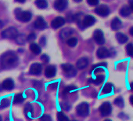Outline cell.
<instances>
[{
	"instance_id": "obj_1",
	"label": "cell",
	"mask_w": 133,
	"mask_h": 121,
	"mask_svg": "<svg viewBox=\"0 0 133 121\" xmlns=\"http://www.w3.org/2000/svg\"><path fill=\"white\" fill-rule=\"evenodd\" d=\"M18 64V57L14 51H7L0 56V67L3 69L14 68Z\"/></svg>"
},
{
	"instance_id": "obj_2",
	"label": "cell",
	"mask_w": 133,
	"mask_h": 121,
	"mask_svg": "<svg viewBox=\"0 0 133 121\" xmlns=\"http://www.w3.org/2000/svg\"><path fill=\"white\" fill-rule=\"evenodd\" d=\"M15 15L18 21L22 22H28L32 17V14L29 11H22L21 9L15 10Z\"/></svg>"
},
{
	"instance_id": "obj_3",
	"label": "cell",
	"mask_w": 133,
	"mask_h": 121,
	"mask_svg": "<svg viewBox=\"0 0 133 121\" xmlns=\"http://www.w3.org/2000/svg\"><path fill=\"white\" fill-rule=\"evenodd\" d=\"M18 31L14 27H10L2 32V37L4 39H15L18 35Z\"/></svg>"
},
{
	"instance_id": "obj_4",
	"label": "cell",
	"mask_w": 133,
	"mask_h": 121,
	"mask_svg": "<svg viewBox=\"0 0 133 121\" xmlns=\"http://www.w3.org/2000/svg\"><path fill=\"white\" fill-rule=\"evenodd\" d=\"M62 69L63 70V72H65L66 76L68 77H73L75 76H76L77 74V71L76 69L71 65V64H63L61 65Z\"/></svg>"
},
{
	"instance_id": "obj_5",
	"label": "cell",
	"mask_w": 133,
	"mask_h": 121,
	"mask_svg": "<svg viewBox=\"0 0 133 121\" xmlns=\"http://www.w3.org/2000/svg\"><path fill=\"white\" fill-rule=\"evenodd\" d=\"M76 112L78 116H86L89 113V107L86 102L80 103L76 107Z\"/></svg>"
},
{
	"instance_id": "obj_6",
	"label": "cell",
	"mask_w": 133,
	"mask_h": 121,
	"mask_svg": "<svg viewBox=\"0 0 133 121\" xmlns=\"http://www.w3.org/2000/svg\"><path fill=\"white\" fill-rule=\"evenodd\" d=\"M95 22H96V19H95V17L93 16H92V15H86L83 18V20H82L81 28H85L90 27V26L93 25Z\"/></svg>"
},
{
	"instance_id": "obj_7",
	"label": "cell",
	"mask_w": 133,
	"mask_h": 121,
	"mask_svg": "<svg viewBox=\"0 0 133 121\" xmlns=\"http://www.w3.org/2000/svg\"><path fill=\"white\" fill-rule=\"evenodd\" d=\"M93 39L99 45H103L105 43V38L103 32L100 29H96L93 33Z\"/></svg>"
},
{
	"instance_id": "obj_8",
	"label": "cell",
	"mask_w": 133,
	"mask_h": 121,
	"mask_svg": "<svg viewBox=\"0 0 133 121\" xmlns=\"http://www.w3.org/2000/svg\"><path fill=\"white\" fill-rule=\"evenodd\" d=\"M99 112L103 116H109L112 112V106L110 102H104L99 107Z\"/></svg>"
},
{
	"instance_id": "obj_9",
	"label": "cell",
	"mask_w": 133,
	"mask_h": 121,
	"mask_svg": "<svg viewBox=\"0 0 133 121\" xmlns=\"http://www.w3.org/2000/svg\"><path fill=\"white\" fill-rule=\"evenodd\" d=\"M95 13L101 17H107L110 14V9L106 5H99L95 9Z\"/></svg>"
},
{
	"instance_id": "obj_10",
	"label": "cell",
	"mask_w": 133,
	"mask_h": 121,
	"mask_svg": "<svg viewBox=\"0 0 133 121\" xmlns=\"http://www.w3.org/2000/svg\"><path fill=\"white\" fill-rule=\"evenodd\" d=\"M68 0H56L54 2V8L56 10L61 12L68 7Z\"/></svg>"
},
{
	"instance_id": "obj_11",
	"label": "cell",
	"mask_w": 133,
	"mask_h": 121,
	"mask_svg": "<svg viewBox=\"0 0 133 121\" xmlns=\"http://www.w3.org/2000/svg\"><path fill=\"white\" fill-rule=\"evenodd\" d=\"M42 66L40 63H34L31 65L29 73L33 76H39L42 72Z\"/></svg>"
},
{
	"instance_id": "obj_12",
	"label": "cell",
	"mask_w": 133,
	"mask_h": 121,
	"mask_svg": "<svg viewBox=\"0 0 133 121\" xmlns=\"http://www.w3.org/2000/svg\"><path fill=\"white\" fill-rule=\"evenodd\" d=\"M34 27L38 30H44L47 28V24L43 17H38L34 22Z\"/></svg>"
},
{
	"instance_id": "obj_13",
	"label": "cell",
	"mask_w": 133,
	"mask_h": 121,
	"mask_svg": "<svg viewBox=\"0 0 133 121\" xmlns=\"http://www.w3.org/2000/svg\"><path fill=\"white\" fill-rule=\"evenodd\" d=\"M64 24H65V19L62 17H57L52 20L51 23V26L52 28L56 29V28L62 27Z\"/></svg>"
},
{
	"instance_id": "obj_14",
	"label": "cell",
	"mask_w": 133,
	"mask_h": 121,
	"mask_svg": "<svg viewBox=\"0 0 133 121\" xmlns=\"http://www.w3.org/2000/svg\"><path fill=\"white\" fill-rule=\"evenodd\" d=\"M96 55L99 59H104L110 56V51L106 47H100L98 49Z\"/></svg>"
},
{
	"instance_id": "obj_15",
	"label": "cell",
	"mask_w": 133,
	"mask_h": 121,
	"mask_svg": "<svg viewBox=\"0 0 133 121\" xmlns=\"http://www.w3.org/2000/svg\"><path fill=\"white\" fill-rule=\"evenodd\" d=\"M56 72V69L54 65H49L45 70V75L47 78H52L55 76Z\"/></svg>"
},
{
	"instance_id": "obj_16",
	"label": "cell",
	"mask_w": 133,
	"mask_h": 121,
	"mask_svg": "<svg viewBox=\"0 0 133 121\" xmlns=\"http://www.w3.org/2000/svg\"><path fill=\"white\" fill-rule=\"evenodd\" d=\"M2 87H3V89H4L6 90H12L14 87V83L13 80H11V79L5 80L2 83Z\"/></svg>"
},
{
	"instance_id": "obj_17",
	"label": "cell",
	"mask_w": 133,
	"mask_h": 121,
	"mask_svg": "<svg viewBox=\"0 0 133 121\" xmlns=\"http://www.w3.org/2000/svg\"><path fill=\"white\" fill-rule=\"evenodd\" d=\"M73 32V30L71 28H63L60 31V33H59V37L62 40H65L68 37H70V35H71Z\"/></svg>"
},
{
	"instance_id": "obj_18",
	"label": "cell",
	"mask_w": 133,
	"mask_h": 121,
	"mask_svg": "<svg viewBox=\"0 0 133 121\" xmlns=\"http://www.w3.org/2000/svg\"><path fill=\"white\" fill-rule=\"evenodd\" d=\"M88 65H89V59L87 57H82L77 62L76 67L78 69H84L88 66Z\"/></svg>"
},
{
	"instance_id": "obj_19",
	"label": "cell",
	"mask_w": 133,
	"mask_h": 121,
	"mask_svg": "<svg viewBox=\"0 0 133 121\" xmlns=\"http://www.w3.org/2000/svg\"><path fill=\"white\" fill-rule=\"evenodd\" d=\"M24 113L28 119H31L33 117V106L31 103L26 104L24 107Z\"/></svg>"
},
{
	"instance_id": "obj_20",
	"label": "cell",
	"mask_w": 133,
	"mask_h": 121,
	"mask_svg": "<svg viewBox=\"0 0 133 121\" xmlns=\"http://www.w3.org/2000/svg\"><path fill=\"white\" fill-rule=\"evenodd\" d=\"M122 23L118 17H114L111 21V28L114 31L119 30L121 28Z\"/></svg>"
},
{
	"instance_id": "obj_21",
	"label": "cell",
	"mask_w": 133,
	"mask_h": 121,
	"mask_svg": "<svg viewBox=\"0 0 133 121\" xmlns=\"http://www.w3.org/2000/svg\"><path fill=\"white\" fill-rule=\"evenodd\" d=\"M116 39L121 44L125 43L128 41V36L126 35H124V33H122V32H117L116 34Z\"/></svg>"
},
{
	"instance_id": "obj_22",
	"label": "cell",
	"mask_w": 133,
	"mask_h": 121,
	"mask_svg": "<svg viewBox=\"0 0 133 121\" xmlns=\"http://www.w3.org/2000/svg\"><path fill=\"white\" fill-rule=\"evenodd\" d=\"M104 80H105V76H103V75H99V76H96V78L95 80L90 79L89 80V83H93L96 85H99V84H101L104 81Z\"/></svg>"
},
{
	"instance_id": "obj_23",
	"label": "cell",
	"mask_w": 133,
	"mask_h": 121,
	"mask_svg": "<svg viewBox=\"0 0 133 121\" xmlns=\"http://www.w3.org/2000/svg\"><path fill=\"white\" fill-rule=\"evenodd\" d=\"M35 5L39 9H45L48 7V2L47 0H36L35 1Z\"/></svg>"
},
{
	"instance_id": "obj_24",
	"label": "cell",
	"mask_w": 133,
	"mask_h": 121,
	"mask_svg": "<svg viewBox=\"0 0 133 121\" xmlns=\"http://www.w3.org/2000/svg\"><path fill=\"white\" fill-rule=\"evenodd\" d=\"M30 50L33 53H35V54H39L41 53V48H40V46L38 44L35 43H31V45H30Z\"/></svg>"
},
{
	"instance_id": "obj_25",
	"label": "cell",
	"mask_w": 133,
	"mask_h": 121,
	"mask_svg": "<svg viewBox=\"0 0 133 121\" xmlns=\"http://www.w3.org/2000/svg\"><path fill=\"white\" fill-rule=\"evenodd\" d=\"M120 14L123 17H128L131 14V9L128 6H124L121 8L120 10Z\"/></svg>"
},
{
	"instance_id": "obj_26",
	"label": "cell",
	"mask_w": 133,
	"mask_h": 121,
	"mask_svg": "<svg viewBox=\"0 0 133 121\" xmlns=\"http://www.w3.org/2000/svg\"><path fill=\"white\" fill-rule=\"evenodd\" d=\"M112 90H113V85L110 83H107L103 86V87L102 89V93L103 94H107L111 93Z\"/></svg>"
},
{
	"instance_id": "obj_27",
	"label": "cell",
	"mask_w": 133,
	"mask_h": 121,
	"mask_svg": "<svg viewBox=\"0 0 133 121\" xmlns=\"http://www.w3.org/2000/svg\"><path fill=\"white\" fill-rule=\"evenodd\" d=\"M24 100V98L23 96L22 93H18L17 94H15L14 98V104H19V103H22Z\"/></svg>"
},
{
	"instance_id": "obj_28",
	"label": "cell",
	"mask_w": 133,
	"mask_h": 121,
	"mask_svg": "<svg viewBox=\"0 0 133 121\" xmlns=\"http://www.w3.org/2000/svg\"><path fill=\"white\" fill-rule=\"evenodd\" d=\"M10 104V101L8 98H3L1 101H0V108L3 109L5 108H7Z\"/></svg>"
},
{
	"instance_id": "obj_29",
	"label": "cell",
	"mask_w": 133,
	"mask_h": 121,
	"mask_svg": "<svg viewBox=\"0 0 133 121\" xmlns=\"http://www.w3.org/2000/svg\"><path fill=\"white\" fill-rule=\"evenodd\" d=\"M15 39H16V42L21 45L24 44L26 42V37L24 36V34H18L17 36L15 38Z\"/></svg>"
},
{
	"instance_id": "obj_30",
	"label": "cell",
	"mask_w": 133,
	"mask_h": 121,
	"mask_svg": "<svg viewBox=\"0 0 133 121\" xmlns=\"http://www.w3.org/2000/svg\"><path fill=\"white\" fill-rule=\"evenodd\" d=\"M57 120L58 121H69V119L63 112L59 111L57 112Z\"/></svg>"
},
{
	"instance_id": "obj_31",
	"label": "cell",
	"mask_w": 133,
	"mask_h": 121,
	"mask_svg": "<svg viewBox=\"0 0 133 121\" xmlns=\"http://www.w3.org/2000/svg\"><path fill=\"white\" fill-rule=\"evenodd\" d=\"M66 43L71 47H75L78 43V39L75 37H71L66 40Z\"/></svg>"
},
{
	"instance_id": "obj_32",
	"label": "cell",
	"mask_w": 133,
	"mask_h": 121,
	"mask_svg": "<svg viewBox=\"0 0 133 121\" xmlns=\"http://www.w3.org/2000/svg\"><path fill=\"white\" fill-rule=\"evenodd\" d=\"M114 104L119 107V108H123L124 107V99L121 98V97H118L115 100H114Z\"/></svg>"
},
{
	"instance_id": "obj_33",
	"label": "cell",
	"mask_w": 133,
	"mask_h": 121,
	"mask_svg": "<svg viewBox=\"0 0 133 121\" xmlns=\"http://www.w3.org/2000/svg\"><path fill=\"white\" fill-rule=\"evenodd\" d=\"M126 52L128 56L131 57H133V44L132 43H128L126 46Z\"/></svg>"
},
{
	"instance_id": "obj_34",
	"label": "cell",
	"mask_w": 133,
	"mask_h": 121,
	"mask_svg": "<svg viewBox=\"0 0 133 121\" xmlns=\"http://www.w3.org/2000/svg\"><path fill=\"white\" fill-rule=\"evenodd\" d=\"M77 90V87L74 86V85H71V86H68L63 90V94H68V93H71L74 90Z\"/></svg>"
},
{
	"instance_id": "obj_35",
	"label": "cell",
	"mask_w": 133,
	"mask_h": 121,
	"mask_svg": "<svg viewBox=\"0 0 133 121\" xmlns=\"http://www.w3.org/2000/svg\"><path fill=\"white\" fill-rule=\"evenodd\" d=\"M40 121H52V118L50 117V116L44 114L40 117Z\"/></svg>"
},
{
	"instance_id": "obj_36",
	"label": "cell",
	"mask_w": 133,
	"mask_h": 121,
	"mask_svg": "<svg viewBox=\"0 0 133 121\" xmlns=\"http://www.w3.org/2000/svg\"><path fill=\"white\" fill-rule=\"evenodd\" d=\"M35 38H36L35 34L34 32H32V33H31V34H29V35H28L27 40H28V42H33V41L35 39Z\"/></svg>"
},
{
	"instance_id": "obj_37",
	"label": "cell",
	"mask_w": 133,
	"mask_h": 121,
	"mask_svg": "<svg viewBox=\"0 0 133 121\" xmlns=\"http://www.w3.org/2000/svg\"><path fill=\"white\" fill-rule=\"evenodd\" d=\"M87 3L90 6H97L99 3V0H87Z\"/></svg>"
},
{
	"instance_id": "obj_38",
	"label": "cell",
	"mask_w": 133,
	"mask_h": 121,
	"mask_svg": "<svg viewBox=\"0 0 133 121\" xmlns=\"http://www.w3.org/2000/svg\"><path fill=\"white\" fill-rule=\"evenodd\" d=\"M57 87H58V83H52L49 84V87H48V88L50 89V90H56Z\"/></svg>"
},
{
	"instance_id": "obj_39",
	"label": "cell",
	"mask_w": 133,
	"mask_h": 121,
	"mask_svg": "<svg viewBox=\"0 0 133 121\" xmlns=\"http://www.w3.org/2000/svg\"><path fill=\"white\" fill-rule=\"evenodd\" d=\"M33 85L34 87L36 88V89H38V88H41L42 87V84L40 81H37V80H35L33 81Z\"/></svg>"
},
{
	"instance_id": "obj_40",
	"label": "cell",
	"mask_w": 133,
	"mask_h": 121,
	"mask_svg": "<svg viewBox=\"0 0 133 121\" xmlns=\"http://www.w3.org/2000/svg\"><path fill=\"white\" fill-rule=\"evenodd\" d=\"M41 60H43L44 62L47 63V62H49V56H48L47 54H42V55L41 56Z\"/></svg>"
},
{
	"instance_id": "obj_41",
	"label": "cell",
	"mask_w": 133,
	"mask_h": 121,
	"mask_svg": "<svg viewBox=\"0 0 133 121\" xmlns=\"http://www.w3.org/2000/svg\"><path fill=\"white\" fill-rule=\"evenodd\" d=\"M39 43H40V45L42 46H45V44H46V39H45V36H42V37H41Z\"/></svg>"
},
{
	"instance_id": "obj_42",
	"label": "cell",
	"mask_w": 133,
	"mask_h": 121,
	"mask_svg": "<svg viewBox=\"0 0 133 121\" xmlns=\"http://www.w3.org/2000/svg\"><path fill=\"white\" fill-rule=\"evenodd\" d=\"M129 7L131 9V11L133 12V0H129Z\"/></svg>"
},
{
	"instance_id": "obj_43",
	"label": "cell",
	"mask_w": 133,
	"mask_h": 121,
	"mask_svg": "<svg viewBox=\"0 0 133 121\" xmlns=\"http://www.w3.org/2000/svg\"><path fill=\"white\" fill-rule=\"evenodd\" d=\"M16 1L18 3H25L26 0H16Z\"/></svg>"
},
{
	"instance_id": "obj_44",
	"label": "cell",
	"mask_w": 133,
	"mask_h": 121,
	"mask_svg": "<svg viewBox=\"0 0 133 121\" xmlns=\"http://www.w3.org/2000/svg\"><path fill=\"white\" fill-rule=\"evenodd\" d=\"M130 102H131V105H133V95H131V96L130 97Z\"/></svg>"
},
{
	"instance_id": "obj_45",
	"label": "cell",
	"mask_w": 133,
	"mask_h": 121,
	"mask_svg": "<svg viewBox=\"0 0 133 121\" xmlns=\"http://www.w3.org/2000/svg\"><path fill=\"white\" fill-rule=\"evenodd\" d=\"M129 32H130V34L133 36V27H131V28H130V31H129Z\"/></svg>"
},
{
	"instance_id": "obj_46",
	"label": "cell",
	"mask_w": 133,
	"mask_h": 121,
	"mask_svg": "<svg viewBox=\"0 0 133 121\" xmlns=\"http://www.w3.org/2000/svg\"><path fill=\"white\" fill-rule=\"evenodd\" d=\"M130 88H131V90L133 91V82L131 83V84H130Z\"/></svg>"
},
{
	"instance_id": "obj_47",
	"label": "cell",
	"mask_w": 133,
	"mask_h": 121,
	"mask_svg": "<svg viewBox=\"0 0 133 121\" xmlns=\"http://www.w3.org/2000/svg\"><path fill=\"white\" fill-rule=\"evenodd\" d=\"M3 26V21L0 20V28H2Z\"/></svg>"
},
{
	"instance_id": "obj_48",
	"label": "cell",
	"mask_w": 133,
	"mask_h": 121,
	"mask_svg": "<svg viewBox=\"0 0 133 121\" xmlns=\"http://www.w3.org/2000/svg\"><path fill=\"white\" fill-rule=\"evenodd\" d=\"M75 2H76V3H80V2H82V0H74Z\"/></svg>"
},
{
	"instance_id": "obj_49",
	"label": "cell",
	"mask_w": 133,
	"mask_h": 121,
	"mask_svg": "<svg viewBox=\"0 0 133 121\" xmlns=\"http://www.w3.org/2000/svg\"><path fill=\"white\" fill-rule=\"evenodd\" d=\"M2 89H3V87H2V85H1V83H0V90H2Z\"/></svg>"
},
{
	"instance_id": "obj_50",
	"label": "cell",
	"mask_w": 133,
	"mask_h": 121,
	"mask_svg": "<svg viewBox=\"0 0 133 121\" xmlns=\"http://www.w3.org/2000/svg\"><path fill=\"white\" fill-rule=\"evenodd\" d=\"M104 121H112V120H110V119H105Z\"/></svg>"
},
{
	"instance_id": "obj_51",
	"label": "cell",
	"mask_w": 133,
	"mask_h": 121,
	"mask_svg": "<svg viewBox=\"0 0 133 121\" xmlns=\"http://www.w3.org/2000/svg\"><path fill=\"white\" fill-rule=\"evenodd\" d=\"M0 121H2V117L1 116H0Z\"/></svg>"
},
{
	"instance_id": "obj_52",
	"label": "cell",
	"mask_w": 133,
	"mask_h": 121,
	"mask_svg": "<svg viewBox=\"0 0 133 121\" xmlns=\"http://www.w3.org/2000/svg\"><path fill=\"white\" fill-rule=\"evenodd\" d=\"M73 121H76V120H73Z\"/></svg>"
}]
</instances>
